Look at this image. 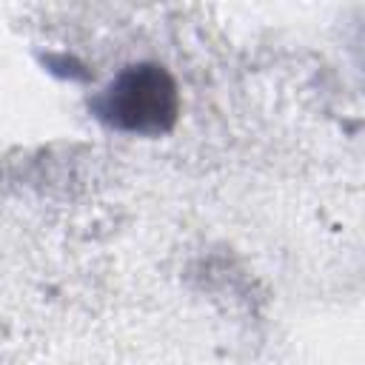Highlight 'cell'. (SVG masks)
Here are the masks:
<instances>
[{
	"label": "cell",
	"mask_w": 365,
	"mask_h": 365,
	"mask_svg": "<svg viewBox=\"0 0 365 365\" xmlns=\"http://www.w3.org/2000/svg\"><path fill=\"white\" fill-rule=\"evenodd\" d=\"M91 111L108 128L143 137L165 134L180 114V94L174 77L154 66L140 63L123 68L106 91L91 100Z\"/></svg>",
	"instance_id": "1"
}]
</instances>
